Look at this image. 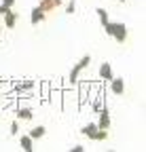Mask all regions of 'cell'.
Masks as SVG:
<instances>
[{"label":"cell","instance_id":"9","mask_svg":"<svg viewBox=\"0 0 146 152\" xmlns=\"http://www.w3.org/2000/svg\"><path fill=\"white\" fill-rule=\"evenodd\" d=\"M81 133L85 137H89V140H95V133H98V125L95 123H89V125H85L83 129H81Z\"/></svg>","mask_w":146,"mask_h":152},{"label":"cell","instance_id":"3","mask_svg":"<svg viewBox=\"0 0 146 152\" xmlns=\"http://www.w3.org/2000/svg\"><path fill=\"white\" fill-rule=\"evenodd\" d=\"M98 114H100V121L95 123V125H98V129L108 131V129H110V110H108V104H106V102L102 104V108L98 110Z\"/></svg>","mask_w":146,"mask_h":152},{"label":"cell","instance_id":"20","mask_svg":"<svg viewBox=\"0 0 146 152\" xmlns=\"http://www.w3.org/2000/svg\"><path fill=\"white\" fill-rule=\"evenodd\" d=\"M72 152H85V146H81V144H76L74 148H72Z\"/></svg>","mask_w":146,"mask_h":152},{"label":"cell","instance_id":"13","mask_svg":"<svg viewBox=\"0 0 146 152\" xmlns=\"http://www.w3.org/2000/svg\"><path fill=\"white\" fill-rule=\"evenodd\" d=\"M32 110L30 108H19L17 110V121H32Z\"/></svg>","mask_w":146,"mask_h":152},{"label":"cell","instance_id":"7","mask_svg":"<svg viewBox=\"0 0 146 152\" xmlns=\"http://www.w3.org/2000/svg\"><path fill=\"white\" fill-rule=\"evenodd\" d=\"M36 7H40L45 13H51V11H55L57 7H62V0H40Z\"/></svg>","mask_w":146,"mask_h":152},{"label":"cell","instance_id":"12","mask_svg":"<svg viewBox=\"0 0 146 152\" xmlns=\"http://www.w3.org/2000/svg\"><path fill=\"white\" fill-rule=\"evenodd\" d=\"M34 87H36V83H34V80H28V83H17V85H15V91H17V93H26V91H32Z\"/></svg>","mask_w":146,"mask_h":152},{"label":"cell","instance_id":"14","mask_svg":"<svg viewBox=\"0 0 146 152\" xmlns=\"http://www.w3.org/2000/svg\"><path fill=\"white\" fill-rule=\"evenodd\" d=\"M95 13H98V17H100V23L102 26H106L110 19H108V13H106V9H95Z\"/></svg>","mask_w":146,"mask_h":152},{"label":"cell","instance_id":"8","mask_svg":"<svg viewBox=\"0 0 146 152\" xmlns=\"http://www.w3.org/2000/svg\"><path fill=\"white\" fill-rule=\"evenodd\" d=\"M112 76H114V74H112V66H110V64H108V61H104V64L100 66V78L108 83V80H110V78H112Z\"/></svg>","mask_w":146,"mask_h":152},{"label":"cell","instance_id":"5","mask_svg":"<svg viewBox=\"0 0 146 152\" xmlns=\"http://www.w3.org/2000/svg\"><path fill=\"white\" fill-rule=\"evenodd\" d=\"M108 83H110V91H112L114 95H123V93H125V80H123V78H117V76H112Z\"/></svg>","mask_w":146,"mask_h":152},{"label":"cell","instance_id":"6","mask_svg":"<svg viewBox=\"0 0 146 152\" xmlns=\"http://www.w3.org/2000/svg\"><path fill=\"white\" fill-rule=\"evenodd\" d=\"M2 19H4V28H9V30H13L15 26H17V19H19V15H17L13 9H9L4 15H2Z\"/></svg>","mask_w":146,"mask_h":152},{"label":"cell","instance_id":"17","mask_svg":"<svg viewBox=\"0 0 146 152\" xmlns=\"http://www.w3.org/2000/svg\"><path fill=\"white\" fill-rule=\"evenodd\" d=\"M19 133V121H13L11 123V135H17Z\"/></svg>","mask_w":146,"mask_h":152},{"label":"cell","instance_id":"4","mask_svg":"<svg viewBox=\"0 0 146 152\" xmlns=\"http://www.w3.org/2000/svg\"><path fill=\"white\" fill-rule=\"evenodd\" d=\"M45 19H47V13L40 9V7H34L32 9V13H30V23L36 28V26H38L40 21H45Z\"/></svg>","mask_w":146,"mask_h":152},{"label":"cell","instance_id":"19","mask_svg":"<svg viewBox=\"0 0 146 152\" xmlns=\"http://www.w3.org/2000/svg\"><path fill=\"white\" fill-rule=\"evenodd\" d=\"M2 7H9V9H13V7H15V0H2Z\"/></svg>","mask_w":146,"mask_h":152},{"label":"cell","instance_id":"2","mask_svg":"<svg viewBox=\"0 0 146 152\" xmlns=\"http://www.w3.org/2000/svg\"><path fill=\"white\" fill-rule=\"evenodd\" d=\"M89 64H91V55H83L81 59L74 64V68L70 70V83H72V85H76V83H79V76H81V72H83V70H85Z\"/></svg>","mask_w":146,"mask_h":152},{"label":"cell","instance_id":"11","mask_svg":"<svg viewBox=\"0 0 146 152\" xmlns=\"http://www.w3.org/2000/svg\"><path fill=\"white\" fill-rule=\"evenodd\" d=\"M45 133H47V127L38 125V127H34V129H30V133H28V135H30L32 140H40V137H45Z\"/></svg>","mask_w":146,"mask_h":152},{"label":"cell","instance_id":"15","mask_svg":"<svg viewBox=\"0 0 146 152\" xmlns=\"http://www.w3.org/2000/svg\"><path fill=\"white\" fill-rule=\"evenodd\" d=\"M104 140H108V131L98 129V133H95V140H93V142H104Z\"/></svg>","mask_w":146,"mask_h":152},{"label":"cell","instance_id":"24","mask_svg":"<svg viewBox=\"0 0 146 152\" xmlns=\"http://www.w3.org/2000/svg\"><path fill=\"white\" fill-rule=\"evenodd\" d=\"M121 2H125V0H121Z\"/></svg>","mask_w":146,"mask_h":152},{"label":"cell","instance_id":"23","mask_svg":"<svg viewBox=\"0 0 146 152\" xmlns=\"http://www.w3.org/2000/svg\"><path fill=\"white\" fill-rule=\"evenodd\" d=\"M0 28H2V19H0Z\"/></svg>","mask_w":146,"mask_h":152},{"label":"cell","instance_id":"22","mask_svg":"<svg viewBox=\"0 0 146 152\" xmlns=\"http://www.w3.org/2000/svg\"><path fill=\"white\" fill-rule=\"evenodd\" d=\"M0 85H2V76H0Z\"/></svg>","mask_w":146,"mask_h":152},{"label":"cell","instance_id":"1","mask_svg":"<svg viewBox=\"0 0 146 152\" xmlns=\"http://www.w3.org/2000/svg\"><path fill=\"white\" fill-rule=\"evenodd\" d=\"M104 30H106L108 36H112L119 45H123V42L127 40V26H125V23H112V21H108V23L104 26Z\"/></svg>","mask_w":146,"mask_h":152},{"label":"cell","instance_id":"18","mask_svg":"<svg viewBox=\"0 0 146 152\" xmlns=\"http://www.w3.org/2000/svg\"><path fill=\"white\" fill-rule=\"evenodd\" d=\"M38 85H40V83H38ZM40 87H43V99L47 102V97H49V85H47V83H43Z\"/></svg>","mask_w":146,"mask_h":152},{"label":"cell","instance_id":"21","mask_svg":"<svg viewBox=\"0 0 146 152\" xmlns=\"http://www.w3.org/2000/svg\"><path fill=\"white\" fill-rule=\"evenodd\" d=\"M7 11H9V7H2V4H0V17H2V15H4Z\"/></svg>","mask_w":146,"mask_h":152},{"label":"cell","instance_id":"10","mask_svg":"<svg viewBox=\"0 0 146 152\" xmlns=\"http://www.w3.org/2000/svg\"><path fill=\"white\" fill-rule=\"evenodd\" d=\"M19 146L26 150V152H34V140L30 135H21L19 137Z\"/></svg>","mask_w":146,"mask_h":152},{"label":"cell","instance_id":"16","mask_svg":"<svg viewBox=\"0 0 146 152\" xmlns=\"http://www.w3.org/2000/svg\"><path fill=\"white\" fill-rule=\"evenodd\" d=\"M66 13H68V15H74V13H76V0H70V2H68Z\"/></svg>","mask_w":146,"mask_h":152}]
</instances>
